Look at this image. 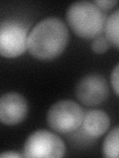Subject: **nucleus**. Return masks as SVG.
I'll return each mask as SVG.
<instances>
[{
	"mask_svg": "<svg viewBox=\"0 0 119 158\" xmlns=\"http://www.w3.org/2000/svg\"><path fill=\"white\" fill-rule=\"evenodd\" d=\"M68 38V28L61 19L46 18L39 22L28 36L27 49L39 60H52L66 49Z\"/></svg>",
	"mask_w": 119,
	"mask_h": 158,
	"instance_id": "f257e3e1",
	"label": "nucleus"
},
{
	"mask_svg": "<svg viewBox=\"0 0 119 158\" xmlns=\"http://www.w3.org/2000/svg\"><path fill=\"white\" fill-rule=\"evenodd\" d=\"M67 21L77 37L95 39L103 32L106 16L93 2L77 1L68 6Z\"/></svg>",
	"mask_w": 119,
	"mask_h": 158,
	"instance_id": "f03ea898",
	"label": "nucleus"
},
{
	"mask_svg": "<svg viewBox=\"0 0 119 158\" xmlns=\"http://www.w3.org/2000/svg\"><path fill=\"white\" fill-rule=\"evenodd\" d=\"M83 110L72 100H61L54 104L47 113V123L59 133H71L78 130L83 118Z\"/></svg>",
	"mask_w": 119,
	"mask_h": 158,
	"instance_id": "7ed1b4c3",
	"label": "nucleus"
},
{
	"mask_svg": "<svg viewBox=\"0 0 119 158\" xmlns=\"http://www.w3.org/2000/svg\"><path fill=\"white\" fill-rule=\"evenodd\" d=\"M66 154V145L56 133L47 130L32 132L26 139L23 156L26 158H61Z\"/></svg>",
	"mask_w": 119,
	"mask_h": 158,
	"instance_id": "20e7f679",
	"label": "nucleus"
},
{
	"mask_svg": "<svg viewBox=\"0 0 119 158\" xmlns=\"http://www.w3.org/2000/svg\"><path fill=\"white\" fill-rule=\"evenodd\" d=\"M27 28L15 20L0 23V56L15 58L27 49Z\"/></svg>",
	"mask_w": 119,
	"mask_h": 158,
	"instance_id": "39448f33",
	"label": "nucleus"
},
{
	"mask_svg": "<svg viewBox=\"0 0 119 158\" xmlns=\"http://www.w3.org/2000/svg\"><path fill=\"white\" fill-rule=\"evenodd\" d=\"M108 94L107 81L100 74H88L78 81L76 87L77 100L86 106H96L103 103Z\"/></svg>",
	"mask_w": 119,
	"mask_h": 158,
	"instance_id": "423d86ee",
	"label": "nucleus"
},
{
	"mask_svg": "<svg viewBox=\"0 0 119 158\" xmlns=\"http://www.w3.org/2000/svg\"><path fill=\"white\" fill-rule=\"evenodd\" d=\"M27 100L17 92H9L0 98V122L7 126L22 123L28 114Z\"/></svg>",
	"mask_w": 119,
	"mask_h": 158,
	"instance_id": "0eeeda50",
	"label": "nucleus"
},
{
	"mask_svg": "<svg viewBox=\"0 0 119 158\" xmlns=\"http://www.w3.org/2000/svg\"><path fill=\"white\" fill-rule=\"evenodd\" d=\"M110 125L107 114L101 110H89L82 118V130L86 135L92 138L104 135Z\"/></svg>",
	"mask_w": 119,
	"mask_h": 158,
	"instance_id": "6e6552de",
	"label": "nucleus"
},
{
	"mask_svg": "<svg viewBox=\"0 0 119 158\" xmlns=\"http://www.w3.org/2000/svg\"><path fill=\"white\" fill-rule=\"evenodd\" d=\"M118 19H119V11L116 9L110 16L106 18L105 25H104V33L105 38L108 40L110 44L118 49L119 48V38H118Z\"/></svg>",
	"mask_w": 119,
	"mask_h": 158,
	"instance_id": "1a4fd4ad",
	"label": "nucleus"
},
{
	"mask_svg": "<svg viewBox=\"0 0 119 158\" xmlns=\"http://www.w3.org/2000/svg\"><path fill=\"white\" fill-rule=\"evenodd\" d=\"M119 128L115 127L109 131L104 139L102 145V155L106 158L118 157V141H119Z\"/></svg>",
	"mask_w": 119,
	"mask_h": 158,
	"instance_id": "9d476101",
	"label": "nucleus"
},
{
	"mask_svg": "<svg viewBox=\"0 0 119 158\" xmlns=\"http://www.w3.org/2000/svg\"><path fill=\"white\" fill-rule=\"evenodd\" d=\"M109 47H110V43L108 42V40L105 38V36H102V35H99L98 37H96L91 44L92 52L98 54H101L107 52Z\"/></svg>",
	"mask_w": 119,
	"mask_h": 158,
	"instance_id": "9b49d317",
	"label": "nucleus"
},
{
	"mask_svg": "<svg viewBox=\"0 0 119 158\" xmlns=\"http://www.w3.org/2000/svg\"><path fill=\"white\" fill-rule=\"evenodd\" d=\"M93 4L101 11H109L114 6H116L118 1L117 0H98V1H93Z\"/></svg>",
	"mask_w": 119,
	"mask_h": 158,
	"instance_id": "f8f14e48",
	"label": "nucleus"
},
{
	"mask_svg": "<svg viewBox=\"0 0 119 158\" xmlns=\"http://www.w3.org/2000/svg\"><path fill=\"white\" fill-rule=\"evenodd\" d=\"M118 64H116V66L114 67L113 71L110 75V81H111V86L115 95L118 96Z\"/></svg>",
	"mask_w": 119,
	"mask_h": 158,
	"instance_id": "ddd939ff",
	"label": "nucleus"
},
{
	"mask_svg": "<svg viewBox=\"0 0 119 158\" xmlns=\"http://www.w3.org/2000/svg\"><path fill=\"white\" fill-rule=\"evenodd\" d=\"M0 157H5V158H21L24 157L23 154H20L18 152L15 151H8V152H2L0 153Z\"/></svg>",
	"mask_w": 119,
	"mask_h": 158,
	"instance_id": "4468645a",
	"label": "nucleus"
}]
</instances>
